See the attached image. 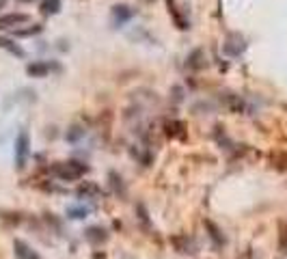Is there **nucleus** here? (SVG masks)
Listing matches in <instances>:
<instances>
[{
	"label": "nucleus",
	"mask_w": 287,
	"mask_h": 259,
	"mask_svg": "<svg viewBox=\"0 0 287 259\" xmlns=\"http://www.w3.org/2000/svg\"><path fill=\"white\" fill-rule=\"evenodd\" d=\"M41 31H44V26L35 24L33 28H17V31H13V35H17V37H31V35H39Z\"/></svg>",
	"instance_id": "12"
},
{
	"label": "nucleus",
	"mask_w": 287,
	"mask_h": 259,
	"mask_svg": "<svg viewBox=\"0 0 287 259\" xmlns=\"http://www.w3.org/2000/svg\"><path fill=\"white\" fill-rule=\"evenodd\" d=\"M63 7V0H44L41 2V13L44 15H56Z\"/></svg>",
	"instance_id": "9"
},
{
	"label": "nucleus",
	"mask_w": 287,
	"mask_h": 259,
	"mask_svg": "<svg viewBox=\"0 0 287 259\" xmlns=\"http://www.w3.org/2000/svg\"><path fill=\"white\" fill-rule=\"evenodd\" d=\"M136 15V9H132L130 4H115L112 7V11H110V20H112V26H123L125 22H130L132 17Z\"/></svg>",
	"instance_id": "3"
},
{
	"label": "nucleus",
	"mask_w": 287,
	"mask_h": 259,
	"mask_svg": "<svg viewBox=\"0 0 287 259\" xmlns=\"http://www.w3.org/2000/svg\"><path fill=\"white\" fill-rule=\"evenodd\" d=\"M28 22V15L26 13H7V15H0V31H4V28H15L26 24Z\"/></svg>",
	"instance_id": "4"
},
{
	"label": "nucleus",
	"mask_w": 287,
	"mask_h": 259,
	"mask_svg": "<svg viewBox=\"0 0 287 259\" xmlns=\"http://www.w3.org/2000/svg\"><path fill=\"white\" fill-rule=\"evenodd\" d=\"M205 227L210 229V238L214 240V242H216L218 246H220V244H225V238H223V235H220V231H218V229L212 225V222H205Z\"/></svg>",
	"instance_id": "14"
},
{
	"label": "nucleus",
	"mask_w": 287,
	"mask_h": 259,
	"mask_svg": "<svg viewBox=\"0 0 287 259\" xmlns=\"http://www.w3.org/2000/svg\"><path fill=\"white\" fill-rule=\"evenodd\" d=\"M85 240H87V242H91V244H99V242H104V240H106V231L101 227H89L85 231Z\"/></svg>",
	"instance_id": "7"
},
{
	"label": "nucleus",
	"mask_w": 287,
	"mask_h": 259,
	"mask_svg": "<svg viewBox=\"0 0 287 259\" xmlns=\"http://www.w3.org/2000/svg\"><path fill=\"white\" fill-rule=\"evenodd\" d=\"M13 253H15L17 259H41L37 255V251H33L31 246L24 242V240H15V242H13Z\"/></svg>",
	"instance_id": "6"
},
{
	"label": "nucleus",
	"mask_w": 287,
	"mask_h": 259,
	"mask_svg": "<svg viewBox=\"0 0 287 259\" xmlns=\"http://www.w3.org/2000/svg\"><path fill=\"white\" fill-rule=\"evenodd\" d=\"M52 69H56V65H52L48 61H35L26 67V74L33 76V78H44V76H48Z\"/></svg>",
	"instance_id": "5"
},
{
	"label": "nucleus",
	"mask_w": 287,
	"mask_h": 259,
	"mask_svg": "<svg viewBox=\"0 0 287 259\" xmlns=\"http://www.w3.org/2000/svg\"><path fill=\"white\" fill-rule=\"evenodd\" d=\"M87 214H89V208H69L67 210V216H69V218H74V220L87 218Z\"/></svg>",
	"instance_id": "13"
},
{
	"label": "nucleus",
	"mask_w": 287,
	"mask_h": 259,
	"mask_svg": "<svg viewBox=\"0 0 287 259\" xmlns=\"http://www.w3.org/2000/svg\"><path fill=\"white\" fill-rule=\"evenodd\" d=\"M28 156H31V138H28V132L22 130L15 138V167L17 169L26 167Z\"/></svg>",
	"instance_id": "2"
},
{
	"label": "nucleus",
	"mask_w": 287,
	"mask_h": 259,
	"mask_svg": "<svg viewBox=\"0 0 287 259\" xmlns=\"http://www.w3.org/2000/svg\"><path fill=\"white\" fill-rule=\"evenodd\" d=\"M99 186L91 184V181H85L80 188H78V197H85V199H93V197H99Z\"/></svg>",
	"instance_id": "8"
},
{
	"label": "nucleus",
	"mask_w": 287,
	"mask_h": 259,
	"mask_svg": "<svg viewBox=\"0 0 287 259\" xmlns=\"http://www.w3.org/2000/svg\"><path fill=\"white\" fill-rule=\"evenodd\" d=\"M203 58H205V54H203V50H194L192 54L188 56V61H186V65H188V69H201L205 63H201Z\"/></svg>",
	"instance_id": "11"
},
{
	"label": "nucleus",
	"mask_w": 287,
	"mask_h": 259,
	"mask_svg": "<svg viewBox=\"0 0 287 259\" xmlns=\"http://www.w3.org/2000/svg\"><path fill=\"white\" fill-rule=\"evenodd\" d=\"M0 48H4V50H7V52H11V54H13V56H17V58H24V56H26V52H24L22 48H20V45H17V43H13V41H11V39H4V37H0Z\"/></svg>",
	"instance_id": "10"
},
{
	"label": "nucleus",
	"mask_w": 287,
	"mask_h": 259,
	"mask_svg": "<svg viewBox=\"0 0 287 259\" xmlns=\"http://www.w3.org/2000/svg\"><path fill=\"white\" fill-rule=\"evenodd\" d=\"M80 136H85V130H82L80 126H74V128H71L69 132H67V140H71V143H76V140L80 138Z\"/></svg>",
	"instance_id": "16"
},
{
	"label": "nucleus",
	"mask_w": 287,
	"mask_h": 259,
	"mask_svg": "<svg viewBox=\"0 0 287 259\" xmlns=\"http://www.w3.org/2000/svg\"><path fill=\"white\" fill-rule=\"evenodd\" d=\"M52 173H54L61 181H74V179H80L82 175L87 173V164L76 162V160L58 162V164H54V167H52Z\"/></svg>",
	"instance_id": "1"
},
{
	"label": "nucleus",
	"mask_w": 287,
	"mask_h": 259,
	"mask_svg": "<svg viewBox=\"0 0 287 259\" xmlns=\"http://www.w3.org/2000/svg\"><path fill=\"white\" fill-rule=\"evenodd\" d=\"M110 181H112V188H115V192H117V194H119V192H121V194H125V186H123V179L119 177L117 173H110Z\"/></svg>",
	"instance_id": "15"
}]
</instances>
